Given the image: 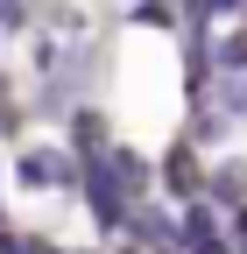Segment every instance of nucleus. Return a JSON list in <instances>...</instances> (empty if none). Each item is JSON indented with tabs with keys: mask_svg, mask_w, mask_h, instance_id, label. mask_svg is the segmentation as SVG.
I'll return each instance as SVG.
<instances>
[{
	"mask_svg": "<svg viewBox=\"0 0 247 254\" xmlns=\"http://www.w3.org/2000/svg\"><path fill=\"white\" fill-rule=\"evenodd\" d=\"M92 198H99V219H120V205H113V177L99 170V155H92Z\"/></svg>",
	"mask_w": 247,
	"mask_h": 254,
	"instance_id": "nucleus-1",
	"label": "nucleus"
},
{
	"mask_svg": "<svg viewBox=\"0 0 247 254\" xmlns=\"http://www.w3.org/2000/svg\"><path fill=\"white\" fill-rule=\"evenodd\" d=\"M191 240H198V254H226V247H219V233H212V226H205V212L191 219Z\"/></svg>",
	"mask_w": 247,
	"mask_h": 254,
	"instance_id": "nucleus-2",
	"label": "nucleus"
}]
</instances>
